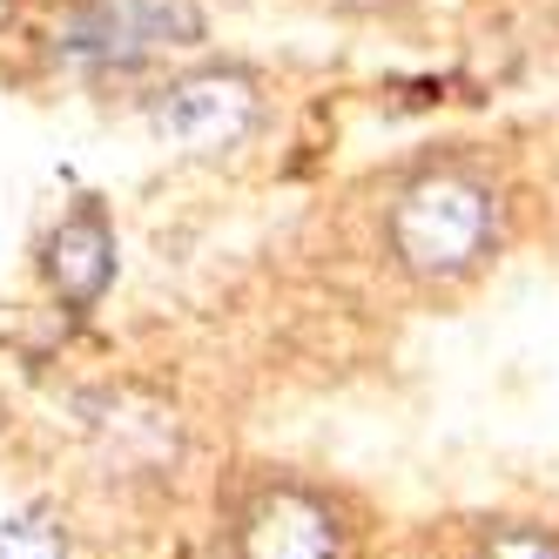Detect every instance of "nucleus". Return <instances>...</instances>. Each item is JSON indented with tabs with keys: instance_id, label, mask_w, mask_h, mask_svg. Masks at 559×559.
<instances>
[{
	"instance_id": "7ed1b4c3",
	"label": "nucleus",
	"mask_w": 559,
	"mask_h": 559,
	"mask_svg": "<svg viewBox=\"0 0 559 559\" xmlns=\"http://www.w3.org/2000/svg\"><path fill=\"white\" fill-rule=\"evenodd\" d=\"M155 129L189 155H223L257 129V82L236 68H203L155 102Z\"/></svg>"
},
{
	"instance_id": "423d86ee",
	"label": "nucleus",
	"mask_w": 559,
	"mask_h": 559,
	"mask_svg": "<svg viewBox=\"0 0 559 559\" xmlns=\"http://www.w3.org/2000/svg\"><path fill=\"white\" fill-rule=\"evenodd\" d=\"M0 559H68V546L41 519H0Z\"/></svg>"
},
{
	"instance_id": "f257e3e1",
	"label": "nucleus",
	"mask_w": 559,
	"mask_h": 559,
	"mask_svg": "<svg viewBox=\"0 0 559 559\" xmlns=\"http://www.w3.org/2000/svg\"><path fill=\"white\" fill-rule=\"evenodd\" d=\"M499 243V195L465 169H431L397 189L391 203V257L418 284H459Z\"/></svg>"
},
{
	"instance_id": "f03ea898",
	"label": "nucleus",
	"mask_w": 559,
	"mask_h": 559,
	"mask_svg": "<svg viewBox=\"0 0 559 559\" xmlns=\"http://www.w3.org/2000/svg\"><path fill=\"white\" fill-rule=\"evenodd\" d=\"M189 41H203V14L189 0H82L61 27V55L82 61H142Z\"/></svg>"
},
{
	"instance_id": "39448f33",
	"label": "nucleus",
	"mask_w": 559,
	"mask_h": 559,
	"mask_svg": "<svg viewBox=\"0 0 559 559\" xmlns=\"http://www.w3.org/2000/svg\"><path fill=\"white\" fill-rule=\"evenodd\" d=\"M48 276H55L61 304H74V310H88L108 290V276H115V236H108L102 210H74L48 236Z\"/></svg>"
},
{
	"instance_id": "0eeeda50",
	"label": "nucleus",
	"mask_w": 559,
	"mask_h": 559,
	"mask_svg": "<svg viewBox=\"0 0 559 559\" xmlns=\"http://www.w3.org/2000/svg\"><path fill=\"white\" fill-rule=\"evenodd\" d=\"M478 559H559V539L546 526H506L478 546Z\"/></svg>"
},
{
	"instance_id": "20e7f679",
	"label": "nucleus",
	"mask_w": 559,
	"mask_h": 559,
	"mask_svg": "<svg viewBox=\"0 0 559 559\" xmlns=\"http://www.w3.org/2000/svg\"><path fill=\"white\" fill-rule=\"evenodd\" d=\"M236 559H344V519L304 486H263L236 519Z\"/></svg>"
},
{
	"instance_id": "6e6552de",
	"label": "nucleus",
	"mask_w": 559,
	"mask_h": 559,
	"mask_svg": "<svg viewBox=\"0 0 559 559\" xmlns=\"http://www.w3.org/2000/svg\"><path fill=\"white\" fill-rule=\"evenodd\" d=\"M344 8H378V0H344Z\"/></svg>"
}]
</instances>
